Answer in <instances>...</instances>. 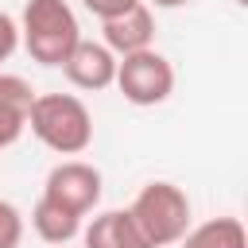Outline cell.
Returning <instances> with one entry per match:
<instances>
[{
	"label": "cell",
	"instance_id": "30bf717a",
	"mask_svg": "<svg viewBox=\"0 0 248 248\" xmlns=\"http://www.w3.org/2000/svg\"><path fill=\"white\" fill-rule=\"evenodd\" d=\"M81 221H85V217L54 205L50 198H39L35 209H31V229H35L39 240H46V244H70L74 236H81Z\"/></svg>",
	"mask_w": 248,
	"mask_h": 248
},
{
	"label": "cell",
	"instance_id": "ba28073f",
	"mask_svg": "<svg viewBox=\"0 0 248 248\" xmlns=\"http://www.w3.org/2000/svg\"><path fill=\"white\" fill-rule=\"evenodd\" d=\"M35 89L27 78L19 74H0V151L12 147L23 128H27V112H31Z\"/></svg>",
	"mask_w": 248,
	"mask_h": 248
},
{
	"label": "cell",
	"instance_id": "8fae6325",
	"mask_svg": "<svg viewBox=\"0 0 248 248\" xmlns=\"http://www.w3.org/2000/svg\"><path fill=\"white\" fill-rule=\"evenodd\" d=\"M178 248H248V232L240 217H209L178 240Z\"/></svg>",
	"mask_w": 248,
	"mask_h": 248
},
{
	"label": "cell",
	"instance_id": "9a60e30c",
	"mask_svg": "<svg viewBox=\"0 0 248 248\" xmlns=\"http://www.w3.org/2000/svg\"><path fill=\"white\" fill-rule=\"evenodd\" d=\"M147 8H182V4H190V0H143Z\"/></svg>",
	"mask_w": 248,
	"mask_h": 248
},
{
	"label": "cell",
	"instance_id": "7a4b0ae2",
	"mask_svg": "<svg viewBox=\"0 0 248 248\" xmlns=\"http://www.w3.org/2000/svg\"><path fill=\"white\" fill-rule=\"evenodd\" d=\"M19 43L39 66H62L81 43L78 16L66 0H27L19 19Z\"/></svg>",
	"mask_w": 248,
	"mask_h": 248
},
{
	"label": "cell",
	"instance_id": "3957f363",
	"mask_svg": "<svg viewBox=\"0 0 248 248\" xmlns=\"http://www.w3.org/2000/svg\"><path fill=\"white\" fill-rule=\"evenodd\" d=\"M128 217L136 221L147 248H167V244H178L190 229V198L182 186L159 178V182H147L132 198Z\"/></svg>",
	"mask_w": 248,
	"mask_h": 248
},
{
	"label": "cell",
	"instance_id": "277c9868",
	"mask_svg": "<svg viewBox=\"0 0 248 248\" xmlns=\"http://www.w3.org/2000/svg\"><path fill=\"white\" fill-rule=\"evenodd\" d=\"M128 105H140V108H151V105H163L170 93H174V66L151 46V50H136V54H124L116 58V81H112Z\"/></svg>",
	"mask_w": 248,
	"mask_h": 248
},
{
	"label": "cell",
	"instance_id": "6da1fadb",
	"mask_svg": "<svg viewBox=\"0 0 248 248\" xmlns=\"http://www.w3.org/2000/svg\"><path fill=\"white\" fill-rule=\"evenodd\" d=\"M27 128L54 155H81L93 143V116L74 93H35Z\"/></svg>",
	"mask_w": 248,
	"mask_h": 248
},
{
	"label": "cell",
	"instance_id": "4fadbf2b",
	"mask_svg": "<svg viewBox=\"0 0 248 248\" xmlns=\"http://www.w3.org/2000/svg\"><path fill=\"white\" fill-rule=\"evenodd\" d=\"M16 46H19V23L8 12H0V66L16 54Z\"/></svg>",
	"mask_w": 248,
	"mask_h": 248
},
{
	"label": "cell",
	"instance_id": "5b68a950",
	"mask_svg": "<svg viewBox=\"0 0 248 248\" xmlns=\"http://www.w3.org/2000/svg\"><path fill=\"white\" fill-rule=\"evenodd\" d=\"M43 198H50L54 205L85 217L101 202V170L85 159H62L58 167H50V174L43 182Z\"/></svg>",
	"mask_w": 248,
	"mask_h": 248
},
{
	"label": "cell",
	"instance_id": "52a82bcc",
	"mask_svg": "<svg viewBox=\"0 0 248 248\" xmlns=\"http://www.w3.org/2000/svg\"><path fill=\"white\" fill-rule=\"evenodd\" d=\"M101 35H105V46H108L116 58L136 54V50H151V43H155V16H151V8L140 0V4L128 8L124 16L105 19V23H101Z\"/></svg>",
	"mask_w": 248,
	"mask_h": 248
},
{
	"label": "cell",
	"instance_id": "5bb4252c",
	"mask_svg": "<svg viewBox=\"0 0 248 248\" xmlns=\"http://www.w3.org/2000/svg\"><path fill=\"white\" fill-rule=\"evenodd\" d=\"M81 4H85V8H89V12H93L101 23H105V19L124 16V12H128V8H136L140 0H81Z\"/></svg>",
	"mask_w": 248,
	"mask_h": 248
},
{
	"label": "cell",
	"instance_id": "7c38bea8",
	"mask_svg": "<svg viewBox=\"0 0 248 248\" xmlns=\"http://www.w3.org/2000/svg\"><path fill=\"white\" fill-rule=\"evenodd\" d=\"M23 240V213L0 198V248H19Z\"/></svg>",
	"mask_w": 248,
	"mask_h": 248
},
{
	"label": "cell",
	"instance_id": "8992f818",
	"mask_svg": "<svg viewBox=\"0 0 248 248\" xmlns=\"http://www.w3.org/2000/svg\"><path fill=\"white\" fill-rule=\"evenodd\" d=\"M62 74L74 89H85V93H101L116 81V54L105 46V43H93V39H81L70 58L62 62Z\"/></svg>",
	"mask_w": 248,
	"mask_h": 248
},
{
	"label": "cell",
	"instance_id": "2e32d148",
	"mask_svg": "<svg viewBox=\"0 0 248 248\" xmlns=\"http://www.w3.org/2000/svg\"><path fill=\"white\" fill-rule=\"evenodd\" d=\"M236 4H248V0H236Z\"/></svg>",
	"mask_w": 248,
	"mask_h": 248
},
{
	"label": "cell",
	"instance_id": "9c48e42d",
	"mask_svg": "<svg viewBox=\"0 0 248 248\" xmlns=\"http://www.w3.org/2000/svg\"><path fill=\"white\" fill-rule=\"evenodd\" d=\"M81 244L85 248H147L136 221L128 217V209H105L97 213L85 229H81Z\"/></svg>",
	"mask_w": 248,
	"mask_h": 248
}]
</instances>
